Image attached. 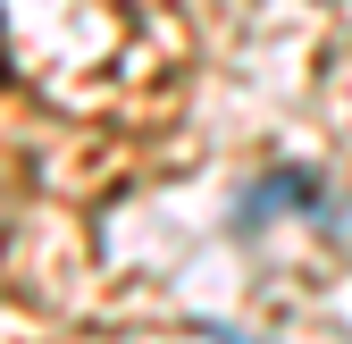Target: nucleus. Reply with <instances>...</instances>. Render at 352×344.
<instances>
[{
    "instance_id": "nucleus-2",
    "label": "nucleus",
    "mask_w": 352,
    "mask_h": 344,
    "mask_svg": "<svg viewBox=\"0 0 352 344\" xmlns=\"http://www.w3.org/2000/svg\"><path fill=\"white\" fill-rule=\"evenodd\" d=\"M201 336H210V344H260V336H243V327H218V319H210Z\"/></svg>"
},
{
    "instance_id": "nucleus-1",
    "label": "nucleus",
    "mask_w": 352,
    "mask_h": 344,
    "mask_svg": "<svg viewBox=\"0 0 352 344\" xmlns=\"http://www.w3.org/2000/svg\"><path fill=\"white\" fill-rule=\"evenodd\" d=\"M260 210H319V219H327V202H319V185H311V177H277V185L243 193V219H260Z\"/></svg>"
}]
</instances>
